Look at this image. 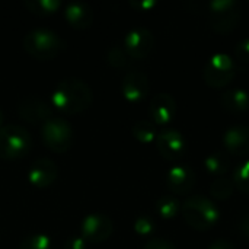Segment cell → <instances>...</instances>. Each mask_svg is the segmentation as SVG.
Instances as JSON below:
<instances>
[{
    "mask_svg": "<svg viewBox=\"0 0 249 249\" xmlns=\"http://www.w3.org/2000/svg\"><path fill=\"white\" fill-rule=\"evenodd\" d=\"M64 18L70 26L76 29H85L92 25L95 13L89 4L82 1H71L64 9Z\"/></svg>",
    "mask_w": 249,
    "mask_h": 249,
    "instance_id": "cell-17",
    "label": "cell"
},
{
    "mask_svg": "<svg viewBox=\"0 0 249 249\" xmlns=\"http://www.w3.org/2000/svg\"><path fill=\"white\" fill-rule=\"evenodd\" d=\"M88 242L82 238V235H74L69 238L64 244V249H86Z\"/></svg>",
    "mask_w": 249,
    "mask_h": 249,
    "instance_id": "cell-30",
    "label": "cell"
},
{
    "mask_svg": "<svg viewBox=\"0 0 249 249\" xmlns=\"http://www.w3.org/2000/svg\"><path fill=\"white\" fill-rule=\"evenodd\" d=\"M232 179H233L236 188H239L245 194H249V160L242 162L235 169V174H233Z\"/></svg>",
    "mask_w": 249,
    "mask_h": 249,
    "instance_id": "cell-25",
    "label": "cell"
},
{
    "mask_svg": "<svg viewBox=\"0 0 249 249\" xmlns=\"http://www.w3.org/2000/svg\"><path fill=\"white\" fill-rule=\"evenodd\" d=\"M156 231V225L153 222V219H150L149 216H140L136 219L134 222V232L140 236H149Z\"/></svg>",
    "mask_w": 249,
    "mask_h": 249,
    "instance_id": "cell-27",
    "label": "cell"
},
{
    "mask_svg": "<svg viewBox=\"0 0 249 249\" xmlns=\"http://www.w3.org/2000/svg\"><path fill=\"white\" fill-rule=\"evenodd\" d=\"M18 114L31 124L45 123L53 117V111L50 104L36 96H28L18 105Z\"/></svg>",
    "mask_w": 249,
    "mask_h": 249,
    "instance_id": "cell-14",
    "label": "cell"
},
{
    "mask_svg": "<svg viewBox=\"0 0 249 249\" xmlns=\"http://www.w3.org/2000/svg\"><path fill=\"white\" fill-rule=\"evenodd\" d=\"M114 231L112 220L101 213L89 214L80 225V235L88 244H101L107 241Z\"/></svg>",
    "mask_w": 249,
    "mask_h": 249,
    "instance_id": "cell-9",
    "label": "cell"
},
{
    "mask_svg": "<svg viewBox=\"0 0 249 249\" xmlns=\"http://www.w3.org/2000/svg\"><path fill=\"white\" fill-rule=\"evenodd\" d=\"M121 93L131 104L143 101L149 93V77L142 71H128L121 82Z\"/></svg>",
    "mask_w": 249,
    "mask_h": 249,
    "instance_id": "cell-13",
    "label": "cell"
},
{
    "mask_svg": "<svg viewBox=\"0 0 249 249\" xmlns=\"http://www.w3.org/2000/svg\"><path fill=\"white\" fill-rule=\"evenodd\" d=\"M32 147L31 134L18 124L3 125L0 128V158L19 159L25 156Z\"/></svg>",
    "mask_w": 249,
    "mask_h": 249,
    "instance_id": "cell-4",
    "label": "cell"
},
{
    "mask_svg": "<svg viewBox=\"0 0 249 249\" xmlns=\"http://www.w3.org/2000/svg\"><path fill=\"white\" fill-rule=\"evenodd\" d=\"M248 235H249V233H248Z\"/></svg>",
    "mask_w": 249,
    "mask_h": 249,
    "instance_id": "cell-34",
    "label": "cell"
},
{
    "mask_svg": "<svg viewBox=\"0 0 249 249\" xmlns=\"http://www.w3.org/2000/svg\"><path fill=\"white\" fill-rule=\"evenodd\" d=\"M19 249H53V245L50 236L44 233H32L22 241Z\"/></svg>",
    "mask_w": 249,
    "mask_h": 249,
    "instance_id": "cell-24",
    "label": "cell"
},
{
    "mask_svg": "<svg viewBox=\"0 0 249 249\" xmlns=\"http://www.w3.org/2000/svg\"><path fill=\"white\" fill-rule=\"evenodd\" d=\"M133 136L140 142V143H152L158 137V128L156 125L149 121V120H139L133 125Z\"/></svg>",
    "mask_w": 249,
    "mask_h": 249,
    "instance_id": "cell-22",
    "label": "cell"
},
{
    "mask_svg": "<svg viewBox=\"0 0 249 249\" xmlns=\"http://www.w3.org/2000/svg\"><path fill=\"white\" fill-rule=\"evenodd\" d=\"M25 6L36 15H53L60 9V0H28Z\"/></svg>",
    "mask_w": 249,
    "mask_h": 249,
    "instance_id": "cell-23",
    "label": "cell"
},
{
    "mask_svg": "<svg viewBox=\"0 0 249 249\" xmlns=\"http://www.w3.org/2000/svg\"><path fill=\"white\" fill-rule=\"evenodd\" d=\"M156 212L160 219L172 220L181 212V201L174 196H163L156 201Z\"/></svg>",
    "mask_w": 249,
    "mask_h": 249,
    "instance_id": "cell-20",
    "label": "cell"
},
{
    "mask_svg": "<svg viewBox=\"0 0 249 249\" xmlns=\"http://www.w3.org/2000/svg\"><path fill=\"white\" fill-rule=\"evenodd\" d=\"M66 47L63 38L51 29L36 28L29 31L23 38L25 51L38 60H51Z\"/></svg>",
    "mask_w": 249,
    "mask_h": 249,
    "instance_id": "cell-3",
    "label": "cell"
},
{
    "mask_svg": "<svg viewBox=\"0 0 249 249\" xmlns=\"http://www.w3.org/2000/svg\"><path fill=\"white\" fill-rule=\"evenodd\" d=\"M155 142L160 156L169 162L179 160L187 152V140L184 134L175 128L160 130Z\"/></svg>",
    "mask_w": 249,
    "mask_h": 249,
    "instance_id": "cell-8",
    "label": "cell"
},
{
    "mask_svg": "<svg viewBox=\"0 0 249 249\" xmlns=\"http://www.w3.org/2000/svg\"><path fill=\"white\" fill-rule=\"evenodd\" d=\"M3 127V112H1V109H0V128Z\"/></svg>",
    "mask_w": 249,
    "mask_h": 249,
    "instance_id": "cell-33",
    "label": "cell"
},
{
    "mask_svg": "<svg viewBox=\"0 0 249 249\" xmlns=\"http://www.w3.org/2000/svg\"><path fill=\"white\" fill-rule=\"evenodd\" d=\"M223 146L233 156L249 155V125L238 124L229 127L223 134Z\"/></svg>",
    "mask_w": 249,
    "mask_h": 249,
    "instance_id": "cell-16",
    "label": "cell"
},
{
    "mask_svg": "<svg viewBox=\"0 0 249 249\" xmlns=\"http://www.w3.org/2000/svg\"><path fill=\"white\" fill-rule=\"evenodd\" d=\"M134 9L137 10H142V12H147L150 9H153L156 6V1L155 0H134L130 3Z\"/></svg>",
    "mask_w": 249,
    "mask_h": 249,
    "instance_id": "cell-31",
    "label": "cell"
},
{
    "mask_svg": "<svg viewBox=\"0 0 249 249\" xmlns=\"http://www.w3.org/2000/svg\"><path fill=\"white\" fill-rule=\"evenodd\" d=\"M236 71L238 64L231 55H228L226 53H216L206 63L203 77L210 88L220 89L228 86L235 79Z\"/></svg>",
    "mask_w": 249,
    "mask_h": 249,
    "instance_id": "cell-5",
    "label": "cell"
},
{
    "mask_svg": "<svg viewBox=\"0 0 249 249\" xmlns=\"http://www.w3.org/2000/svg\"><path fill=\"white\" fill-rule=\"evenodd\" d=\"M177 102L169 93H158L152 98L149 105V114L152 117V123L159 127H166L175 117Z\"/></svg>",
    "mask_w": 249,
    "mask_h": 249,
    "instance_id": "cell-11",
    "label": "cell"
},
{
    "mask_svg": "<svg viewBox=\"0 0 249 249\" xmlns=\"http://www.w3.org/2000/svg\"><path fill=\"white\" fill-rule=\"evenodd\" d=\"M236 61L242 66L249 64V38H244L238 42L236 50H235Z\"/></svg>",
    "mask_w": 249,
    "mask_h": 249,
    "instance_id": "cell-28",
    "label": "cell"
},
{
    "mask_svg": "<svg viewBox=\"0 0 249 249\" xmlns=\"http://www.w3.org/2000/svg\"><path fill=\"white\" fill-rule=\"evenodd\" d=\"M155 47V36L147 28H134L124 38V50L130 58L143 60Z\"/></svg>",
    "mask_w": 249,
    "mask_h": 249,
    "instance_id": "cell-10",
    "label": "cell"
},
{
    "mask_svg": "<svg viewBox=\"0 0 249 249\" xmlns=\"http://www.w3.org/2000/svg\"><path fill=\"white\" fill-rule=\"evenodd\" d=\"M235 182L233 179L231 178H226V177H220V178H216L212 185H210V196L213 200H229L232 196H233V191H235Z\"/></svg>",
    "mask_w": 249,
    "mask_h": 249,
    "instance_id": "cell-21",
    "label": "cell"
},
{
    "mask_svg": "<svg viewBox=\"0 0 249 249\" xmlns=\"http://www.w3.org/2000/svg\"><path fill=\"white\" fill-rule=\"evenodd\" d=\"M241 20V4L235 0H213L209 3V23L217 34L232 32Z\"/></svg>",
    "mask_w": 249,
    "mask_h": 249,
    "instance_id": "cell-6",
    "label": "cell"
},
{
    "mask_svg": "<svg viewBox=\"0 0 249 249\" xmlns=\"http://www.w3.org/2000/svg\"><path fill=\"white\" fill-rule=\"evenodd\" d=\"M57 175H58V168L48 158L36 159L28 171V179L36 188L50 187L55 181Z\"/></svg>",
    "mask_w": 249,
    "mask_h": 249,
    "instance_id": "cell-15",
    "label": "cell"
},
{
    "mask_svg": "<svg viewBox=\"0 0 249 249\" xmlns=\"http://www.w3.org/2000/svg\"><path fill=\"white\" fill-rule=\"evenodd\" d=\"M166 184L174 194L184 196L196 187L197 175L188 165H175L168 171Z\"/></svg>",
    "mask_w": 249,
    "mask_h": 249,
    "instance_id": "cell-12",
    "label": "cell"
},
{
    "mask_svg": "<svg viewBox=\"0 0 249 249\" xmlns=\"http://www.w3.org/2000/svg\"><path fill=\"white\" fill-rule=\"evenodd\" d=\"M41 137L48 149L57 153H63L71 146L73 128L67 120L61 117H51L42 124Z\"/></svg>",
    "mask_w": 249,
    "mask_h": 249,
    "instance_id": "cell-7",
    "label": "cell"
},
{
    "mask_svg": "<svg viewBox=\"0 0 249 249\" xmlns=\"http://www.w3.org/2000/svg\"><path fill=\"white\" fill-rule=\"evenodd\" d=\"M204 169L209 175L220 178L229 171V158L223 152H213L204 159Z\"/></svg>",
    "mask_w": 249,
    "mask_h": 249,
    "instance_id": "cell-19",
    "label": "cell"
},
{
    "mask_svg": "<svg viewBox=\"0 0 249 249\" xmlns=\"http://www.w3.org/2000/svg\"><path fill=\"white\" fill-rule=\"evenodd\" d=\"M92 90L80 79L70 77L61 80L51 93V104L63 114H79L92 104Z\"/></svg>",
    "mask_w": 249,
    "mask_h": 249,
    "instance_id": "cell-1",
    "label": "cell"
},
{
    "mask_svg": "<svg viewBox=\"0 0 249 249\" xmlns=\"http://www.w3.org/2000/svg\"><path fill=\"white\" fill-rule=\"evenodd\" d=\"M107 60L108 63L115 67V69H124L128 66V61H130V57L128 54L125 53V50L120 48V47H114L108 51V55H107Z\"/></svg>",
    "mask_w": 249,
    "mask_h": 249,
    "instance_id": "cell-26",
    "label": "cell"
},
{
    "mask_svg": "<svg viewBox=\"0 0 249 249\" xmlns=\"http://www.w3.org/2000/svg\"><path fill=\"white\" fill-rule=\"evenodd\" d=\"M222 105L232 114H242L249 109V93L245 89H229L222 93Z\"/></svg>",
    "mask_w": 249,
    "mask_h": 249,
    "instance_id": "cell-18",
    "label": "cell"
},
{
    "mask_svg": "<svg viewBox=\"0 0 249 249\" xmlns=\"http://www.w3.org/2000/svg\"><path fill=\"white\" fill-rule=\"evenodd\" d=\"M143 249H177V247H175L172 242L166 241V239L156 238V239L149 241V242L143 247Z\"/></svg>",
    "mask_w": 249,
    "mask_h": 249,
    "instance_id": "cell-29",
    "label": "cell"
},
{
    "mask_svg": "<svg viewBox=\"0 0 249 249\" xmlns=\"http://www.w3.org/2000/svg\"><path fill=\"white\" fill-rule=\"evenodd\" d=\"M209 249H235V247H233L231 242L220 239V241H216V242H213V244L209 247Z\"/></svg>",
    "mask_w": 249,
    "mask_h": 249,
    "instance_id": "cell-32",
    "label": "cell"
},
{
    "mask_svg": "<svg viewBox=\"0 0 249 249\" xmlns=\"http://www.w3.org/2000/svg\"><path fill=\"white\" fill-rule=\"evenodd\" d=\"M181 213L188 226L196 231H209L219 222V209L213 200L194 196L181 204Z\"/></svg>",
    "mask_w": 249,
    "mask_h": 249,
    "instance_id": "cell-2",
    "label": "cell"
}]
</instances>
